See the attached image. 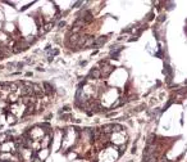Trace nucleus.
Wrapping results in <instances>:
<instances>
[{
	"mask_svg": "<svg viewBox=\"0 0 187 162\" xmlns=\"http://www.w3.org/2000/svg\"><path fill=\"white\" fill-rule=\"evenodd\" d=\"M19 93L22 97H35L34 88H28V86H21Z\"/></svg>",
	"mask_w": 187,
	"mask_h": 162,
	"instance_id": "f257e3e1",
	"label": "nucleus"
},
{
	"mask_svg": "<svg viewBox=\"0 0 187 162\" xmlns=\"http://www.w3.org/2000/svg\"><path fill=\"white\" fill-rule=\"evenodd\" d=\"M101 77V71H100V68H92L90 72H88V76L87 79H100Z\"/></svg>",
	"mask_w": 187,
	"mask_h": 162,
	"instance_id": "f03ea898",
	"label": "nucleus"
},
{
	"mask_svg": "<svg viewBox=\"0 0 187 162\" xmlns=\"http://www.w3.org/2000/svg\"><path fill=\"white\" fill-rule=\"evenodd\" d=\"M42 88H44V90H45L46 94H54V91H55V88L50 82H47V81H44Z\"/></svg>",
	"mask_w": 187,
	"mask_h": 162,
	"instance_id": "7ed1b4c3",
	"label": "nucleus"
},
{
	"mask_svg": "<svg viewBox=\"0 0 187 162\" xmlns=\"http://www.w3.org/2000/svg\"><path fill=\"white\" fill-rule=\"evenodd\" d=\"M100 71H101V77L103 76H105V77H108L109 75L112 73L113 71H114V68L112 67V66H105V67H103V68H100Z\"/></svg>",
	"mask_w": 187,
	"mask_h": 162,
	"instance_id": "20e7f679",
	"label": "nucleus"
},
{
	"mask_svg": "<svg viewBox=\"0 0 187 162\" xmlns=\"http://www.w3.org/2000/svg\"><path fill=\"white\" fill-rule=\"evenodd\" d=\"M18 100H19V98H18V95H17L16 93H10V94L8 95V98H7V102H8V103H14V104H17V103H18Z\"/></svg>",
	"mask_w": 187,
	"mask_h": 162,
	"instance_id": "39448f33",
	"label": "nucleus"
},
{
	"mask_svg": "<svg viewBox=\"0 0 187 162\" xmlns=\"http://www.w3.org/2000/svg\"><path fill=\"white\" fill-rule=\"evenodd\" d=\"M100 131H101V134H110V133H113V124H109V125H104V126H101Z\"/></svg>",
	"mask_w": 187,
	"mask_h": 162,
	"instance_id": "423d86ee",
	"label": "nucleus"
},
{
	"mask_svg": "<svg viewBox=\"0 0 187 162\" xmlns=\"http://www.w3.org/2000/svg\"><path fill=\"white\" fill-rule=\"evenodd\" d=\"M106 40H108V37H106V36H100V37L96 39V41H95L94 46H101L103 44L106 43Z\"/></svg>",
	"mask_w": 187,
	"mask_h": 162,
	"instance_id": "0eeeda50",
	"label": "nucleus"
},
{
	"mask_svg": "<svg viewBox=\"0 0 187 162\" xmlns=\"http://www.w3.org/2000/svg\"><path fill=\"white\" fill-rule=\"evenodd\" d=\"M53 26H54V22H49V23H45V25H42V28H41V34H46V32H49L50 30L53 28Z\"/></svg>",
	"mask_w": 187,
	"mask_h": 162,
	"instance_id": "6e6552de",
	"label": "nucleus"
},
{
	"mask_svg": "<svg viewBox=\"0 0 187 162\" xmlns=\"http://www.w3.org/2000/svg\"><path fill=\"white\" fill-rule=\"evenodd\" d=\"M123 130V126L118 125V124H113V133H121V131Z\"/></svg>",
	"mask_w": 187,
	"mask_h": 162,
	"instance_id": "1a4fd4ad",
	"label": "nucleus"
},
{
	"mask_svg": "<svg viewBox=\"0 0 187 162\" xmlns=\"http://www.w3.org/2000/svg\"><path fill=\"white\" fill-rule=\"evenodd\" d=\"M8 124H16V117H14V116H12L10 115V113H9V115H8Z\"/></svg>",
	"mask_w": 187,
	"mask_h": 162,
	"instance_id": "9d476101",
	"label": "nucleus"
},
{
	"mask_svg": "<svg viewBox=\"0 0 187 162\" xmlns=\"http://www.w3.org/2000/svg\"><path fill=\"white\" fill-rule=\"evenodd\" d=\"M25 64H26V62H19V63H17V68L21 71L23 67H25Z\"/></svg>",
	"mask_w": 187,
	"mask_h": 162,
	"instance_id": "9b49d317",
	"label": "nucleus"
},
{
	"mask_svg": "<svg viewBox=\"0 0 187 162\" xmlns=\"http://www.w3.org/2000/svg\"><path fill=\"white\" fill-rule=\"evenodd\" d=\"M62 111H63V112H71V106H64L62 108Z\"/></svg>",
	"mask_w": 187,
	"mask_h": 162,
	"instance_id": "f8f14e48",
	"label": "nucleus"
},
{
	"mask_svg": "<svg viewBox=\"0 0 187 162\" xmlns=\"http://www.w3.org/2000/svg\"><path fill=\"white\" fill-rule=\"evenodd\" d=\"M58 27H59V28H63V27H66V22H64V21H60V22H59V25H58Z\"/></svg>",
	"mask_w": 187,
	"mask_h": 162,
	"instance_id": "ddd939ff",
	"label": "nucleus"
},
{
	"mask_svg": "<svg viewBox=\"0 0 187 162\" xmlns=\"http://www.w3.org/2000/svg\"><path fill=\"white\" fill-rule=\"evenodd\" d=\"M69 118H71V115H63L62 116V120H64V121H68Z\"/></svg>",
	"mask_w": 187,
	"mask_h": 162,
	"instance_id": "4468645a",
	"label": "nucleus"
},
{
	"mask_svg": "<svg viewBox=\"0 0 187 162\" xmlns=\"http://www.w3.org/2000/svg\"><path fill=\"white\" fill-rule=\"evenodd\" d=\"M79 5H82V1H77L73 4V8H79Z\"/></svg>",
	"mask_w": 187,
	"mask_h": 162,
	"instance_id": "2eb2a0df",
	"label": "nucleus"
},
{
	"mask_svg": "<svg viewBox=\"0 0 187 162\" xmlns=\"http://www.w3.org/2000/svg\"><path fill=\"white\" fill-rule=\"evenodd\" d=\"M32 4H34V3H29V4H28V5H25V7H22V8H21V12H23V10H26V9H27V8L29 7V5H32Z\"/></svg>",
	"mask_w": 187,
	"mask_h": 162,
	"instance_id": "dca6fc26",
	"label": "nucleus"
},
{
	"mask_svg": "<svg viewBox=\"0 0 187 162\" xmlns=\"http://www.w3.org/2000/svg\"><path fill=\"white\" fill-rule=\"evenodd\" d=\"M26 76H27V77H32V76H34V73H32V72H26Z\"/></svg>",
	"mask_w": 187,
	"mask_h": 162,
	"instance_id": "f3484780",
	"label": "nucleus"
},
{
	"mask_svg": "<svg viewBox=\"0 0 187 162\" xmlns=\"http://www.w3.org/2000/svg\"><path fill=\"white\" fill-rule=\"evenodd\" d=\"M86 63H87L86 61H82V62H79V64H81V66H86Z\"/></svg>",
	"mask_w": 187,
	"mask_h": 162,
	"instance_id": "a211bd4d",
	"label": "nucleus"
},
{
	"mask_svg": "<svg viewBox=\"0 0 187 162\" xmlns=\"http://www.w3.org/2000/svg\"><path fill=\"white\" fill-rule=\"evenodd\" d=\"M37 71H40V72H42V71H44V68H42V67H37Z\"/></svg>",
	"mask_w": 187,
	"mask_h": 162,
	"instance_id": "6ab92c4d",
	"label": "nucleus"
}]
</instances>
